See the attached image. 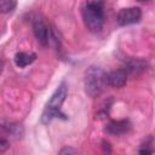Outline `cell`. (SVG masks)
Wrapping results in <instances>:
<instances>
[{
  "instance_id": "obj_1",
  "label": "cell",
  "mask_w": 155,
  "mask_h": 155,
  "mask_svg": "<svg viewBox=\"0 0 155 155\" xmlns=\"http://www.w3.org/2000/svg\"><path fill=\"white\" fill-rule=\"evenodd\" d=\"M104 0H86L82 7V19L86 28L98 33L104 25Z\"/></svg>"
},
{
  "instance_id": "obj_2",
  "label": "cell",
  "mask_w": 155,
  "mask_h": 155,
  "mask_svg": "<svg viewBox=\"0 0 155 155\" xmlns=\"http://www.w3.org/2000/svg\"><path fill=\"white\" fill-rule=\"evenodd\" d=\"M67 94H68V86L63 81L54 90V92L52 93L50 101L47 102V104H46V107H45V109L41 114V122L42 124H48L54 117L67 120V116L61 111L62 104L64 103V101L67 98Z\"/></svg>"
},
{
  "instance_id": "obj_3",
  "label": "cell",
  "mask_w": 155,
  "mask_h": 155,
  "mask_svg": "<svg viewBox=\"0 0 155 155\" xmlns=\"http://www.w3.org/2000/svg\"><path fill=\"white\" fill-rule=\"evenodd\" d=\"M108 85V74L101 68L96 65H91L86 71L84 76V86L85 92L90 97H97L99 96L103 90Z\"/></svg>"
},
{
  "instance_id": "obj_4",
  "label": "cell",
  "mask_w": 155,
  "mask_h": 155,
  "mask_svg": "<svg viewBox=\"0 0 155 155\" xmlns=\"http://www.w3.org/2000/svg\"><path fill=\"white\" fill-rule=\"evenodd\" d=\"M140 19H142V10L139 7H136V6L121 8L116 16V22L121 27L136 24Z\"/></svg>"
},
{
  "instance_id": "obj_5",
  "label": "cell",
  "mask_w": 155,
  "mask_h": 155,
  "mask_svg": "<svg viewBox=\"0 0 155 155\" xmlns=\"http://www.w3.org/2000/svg\"><path fill=\"white\" fill-rule=\"evenodd\" d=\"M33 31H34V35H35L38 42L41 46H44V47L48 46L50 40H51V33H50L47 24L41 18H35L33 21Z\"/></svg>"
},
{
  "instance_id": "obj_6",
  "label": "cell",
  "mask_w": 155,
  "mask_h": 155,
  "mask_svg": "<svg viewBox=\"0 0 155 155\" xmlns=\"http://www.w3.org/2000/svg\"><path fill=\"white\" fill-rule=\"evenodd\" d=\"M131 130V122L126 119L122 120H111L105 126V132L113 136H121L127 133Z\"/></svg>"
},
{
  "instance_id": "obj_7",
  "label": "cell",
  "mask_w": 155,
  "mask_h": 155,
  "mask_svg": "<svg viewBox=\"0 0 155 155\" xmlns=\"http://www.w3.org/2000/svg\"><path fill=\"white\" fill-rule=\"evenodd\" d=\"M127 76L128 73L127 70L124 69H117V70H113L108 74V85L113 86L115 88H120L124 87L127 82Z\"/></svg>"
},
{
  "instance_id": "obj_8",
  "label": "cell",
  "mask_w": 155,
  "mask_h": 155,
  "mask_svg": "<svg viewBox=\"0 0 155 155\" xmlns=\"http://www.w3.org/2000/svg\"><path fill=\"white\" fill-rule=\"evenodd\" d=\"M2 130L12 139H21L24 136V127L17 122H2Z\"/></svg>"
},
{
  "instance_id": "obj_9",
  "label": "cell",
  "mask_w": 155,
  "mask_h": 155,
  "mask_svg": "<svg viewBox=\"0 0 155 155\" xmlns=\"http://www.w3.org/2000/svg\"><path fill=\"white\" fill-rule=\"evenodd\" d=\"M36 59V54L33 52H17L15 54V64L18 68H25Z\"/></svg>"
},
{
  "instance_id": "obj_10",
  "label": "cell",
  "mask_w": 155,
  "mask_h": 155,
  "mask_svg": "<svg viewBox=\"0 0 155 155\" xmlns=\"http://www.w3.org/2000/svg\"><path fill=\"white\" fill-rule=\"evenodd\" d=\"M17 0H0V10L2 13H8L15 10Z\"/></svg>"
},
{
  "instance_id": "obj_11",
  "label": "cell",
  "mask_w": 155,
  "mask_h": 155,
  "mask_svg": "<svg viewBox=\"0 0 155 155\" xmlns=\"http://www.w3.org/2000/svg\"><path fill=\"white\" fill-rule=\"evenodd\" d=\"M8 147H10V143L5 138H1L0 139V153H4Z\"/></svg>"
},
{
  "instance_id": "obj_12",
  "label": "cell",
  "mask_w": 155,
  "mask_h": 155,
  "mask_svg": "<svg viewBox=\"0 0 155 155\" xmlns=\"http://www.w3.org/2000/svg\"><path fill=\"white\" fill-rule=\"evenodd\" d=\"M75 153H76V150L70 149V148H63V149L59 151L61 155H64V154H75Z\"/></svg>"
},
{
  "instance_id": "obj_13",
  "label": "cell",
  "mask_w": 155,
  "mask_h": 155,
  "mask_svg": "<svg viewBox=\"0 0 155 155\" xmlns=\"http://www.w3.org/2000/svg\"><path fill=\"white\" fill-rule=\"evenodd\" d=\"M138 1H140V2H144V1H148V0H138Z\"/></svg>"
}]
</instances>
